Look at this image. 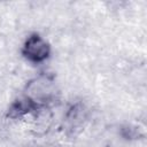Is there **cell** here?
Returning <instances> with one entry per match:
<instances>
[{"mask_svg":"<svg viewBox=\"0 0 147 147\" xmlns=\"http://www.w3.org/2000/svg\"><path fill=\"white\" fill-rule=\"evenodd\" d=\"M25 91V96L38 106L44 107L54 95V82L47 76H39L26 84Z\"/></svg>","mask_w":147,"mask_h":147,"instance_id":"obj_1","label":"cell"},{"mask_svg":"<svg viewBox=\"0 0 147 147\" xmlns=\"http://www.w3.org/2000/svg\"><path fill=\"white\" fill-rule=\"evenodd\" d=\"M22 55L29 62L39 64L49 57L51 46L40 34L32 33L25 39L22 46Z\"/></svg>","mask_w":147,"mask_h":147,"instance_id":"obj_2","label":"cell"},{"mask_svg":"<svg viewBox=\"0 0 147 147\" xmlns=\"http://www.w3.org/2000/svg\"><path fill=\"white\" fill-rule=\"evenodd\" d=\"M41 106H38L37 103H34L32 100H30L28 96L24 95L17 100H15L10 105V107L8 109V116L10 118H21L29 114H33Z\"/></svg>","mask_w":147,"mask_h":147,"instance_id":"obj_3","label":"cell"},{"mask_svg":"<svg viewBox=\"0 0 147 147\" xmlns=\"http://www.w3.org/2000/svg\"><path fill=\"white\" fill-rule=\"evenodd\" d=\"M30 147H34V146H30Z\"/></svg>","mask_w":147,"mask_h":147,"instance_id":"obj_4","label":"cell"}]
</instances>
